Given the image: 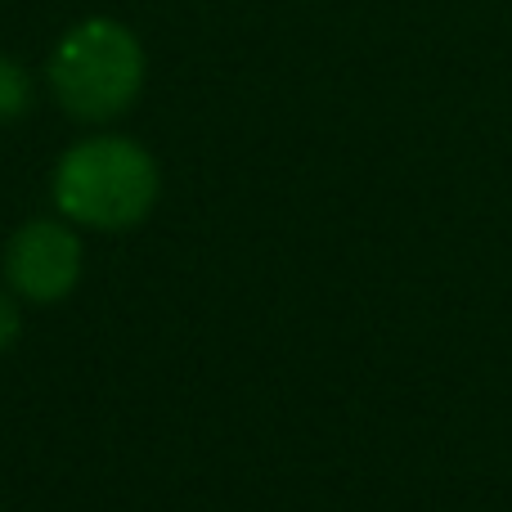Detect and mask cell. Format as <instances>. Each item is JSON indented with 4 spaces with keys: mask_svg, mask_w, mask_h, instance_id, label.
Listing matches in <instances>:
<instances>
[{
    "mask_svg": "<svg viewBox=\"0 0 512 512\" xmlns=\"http://www.w3.org/2000/svg\"><path fill=\"white\" fill-rule=\"evenodd\" d=\"M54 207L81 230L126 234L149 221L162 194L158 158L131 135H90L54 162Z\"/></svg>",
    "mask_w": 512,
    "mask_h": 512,
    "instance_id": "cell-1",
    "label": "cell"
},
{
    "mask_svg": "<svg viewBox=\"0 0 512 512\" xmlns=\"http://www.w3.org/2000/svg\"><path fill=\"white\" fill-rule=\"evenodd\" d=\"M50 90L77 122H113L140 99L149 77V54L122 18H81L50 50Z\"/></svg>",
    "mask_w": 512,
    "mask_h": 512,
    "instance_id": "cell-2",
    "label": "cell"
},
{
    "mask_svg": "<svg viewBox=\"0 0 512 512\" xmlns=\"http://www.w3.org/2000/svg\"><path fill=\"white\" fill-rule=\"evenodd\" d=\"M86 270V248L72 221H27L9 234L5 243V283L18 301L32 306H54V301L72 297Z\"/></svg>",
    "mask_w": 512,
    "mask_h": 512,
    "instance_id": "cell-3",
    "label": "cell"
},
{
    "mask_svg": "<svg viewBox=\"0 0 512 512\" xmlns=\"http://www.w3.org/2000/svg\"><path fill=\"white\" fill-rule=\"evenodd\" d=\"M32 108V77L14 54H0V126L18 122Z\"/></svg>",
    "mask_w": 512,
    "mask_h": 512,
    "instance_id": "cell-4",
    "label": "cell"
},
{
    "mask_svg": "<svg viewBox=\"0 0 512 512\" xmlns=\"http://www.w3.org/2000/svg\"><path fill=\"white\" fill-rule=\"evenodd\" d=\"M23 337V310H18V297L9 288H0V355L14 351V342Z\"/></svg>",
    "mask_w": 512,
    "mask_h": 512,
    "instance_id": "cell-5",
    "label": "cell"
}]
</instances>
